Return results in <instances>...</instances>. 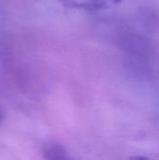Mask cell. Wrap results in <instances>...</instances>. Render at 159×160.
<instances>
[{
  "mask_svg": "<svg viewBox=\"0 0 159 160\" xmlns=\"http://www.w3.org/2000/svg\"><path fill=\"white\" fill-rule=\"evenodd\" d=\"M4 119H5V113H4L2 107L0 106V125H2V123L4 122Z\"/></svg>",
  "mask_w": 159,
  "mask_h": 160,
  "instance_id": "obj_3",
  "label": "cell"
},
{
  "mask_svg": "<svg viewBox=\"0 0 159 160\" xmlns=\"http://www.w3.org/2000/svg\"><path fill=\"white\" fill-rule=\"evenodd\" d=\"M129 160H152L149 158H146V157H142V156H134V157H131Z\"/></svg>",
  "mask_w": 159,
  "mask_h": 160,
  "instance_id": "obj_2",
  "label": "cell"
},
{
  "mask_svg": "<svg viewBox=\"0 0 159 160\" xmlns=\"http://www.w3.org/2000/svg\"><path fill=\"white\" fill-rule=\"evenodd\" d=\"M43 155L44 160H71L62 144L55 142H51L45 144Z\"/></svg>",
  "mask_w": 159,
  "mask_h": 160,
  "instance_id": "obj_1",
  "label": "cell"
}]
</instances>
